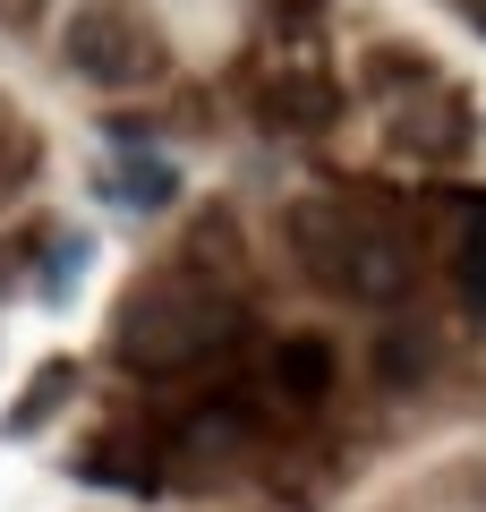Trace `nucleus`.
<instances>
[{"mask_svg": "<svg viewBox=\"0 0 486 512\" xmlns=\"http://www.w3.org/2000/svg\"><path fill=\"white\" fill-rule=\"evenodd\" d=\"M239 333H248L239 299H222L214 282H197V274H154V282H137V291L120 299L111 350H120V367H137V376H180V367L231 350Z\"/></svg>", "mask_w": 486, "mask_h": 512, "instance_id": "nucleus-1", "label": "nucleus"}, {"mask_svg": "<svg viewBox=\"0 0 486 512\" xmlns=\"http://www.w3.org/2000/svg\"><path fill=\"white\" fill-rule=\"evenodd\" d=\"M60 52H69V69L86 77V86H145V77H162V35H154V18L128 9V0L77 9L69 35H60Z\"/></svg>", "mask_w": 486, "mask_h": 512, "instance_id": "nucleus-2", "label": "nucleus"}, {"mask_svg": "<svg viewBox=\"0 0 486 512\" xmlns=\"http://www.w3.org/2000/svg\"><path fill=\"white\" fill-rule=\"evenodd\" d=\"M359 231H367V214H359L350 197H333V188H316V197H299V205L282 214V239L299 248V265H307L316 282H342V256L359 248Z\"/></svg>", "mask_w": 486, "mask_h": 512, "instance_id": "nucleus-3", "label": "nucleus"}, {"mask_svg": "<svg viewBox=\"0 0 486 512\" xmlns=\"http://www.w3.org/2000/svg\"><path fill=\"white\" fill-rule=\"evenodd\" d=\"M333 291L367 299V308H401V299L418 291V256H410V239H401V231H359V248L342 256V282H333Z\"/></svg>", "mask_w": 486, "mask_h": 512, "instance_id": "nucleus-4", "label": "nucleus"}, {"mask_svg": "<svg viewBox=\"0 0 486 512\" xmlns=\"http://www.w3.org/2000/svg\"><path fill=\"white\" fill-rule=\"evenodd\" d=\"M435 222H444V256H452L461 299L486 308V188H444L435 197Z\"/></svg>", "mask_w": 486, "mask_h": 512, "instance_id": "nucleus-5", "label": "nucleus"}, {"mask_svg": "<svg viewBox=\"0 0 486 512\" xmlns=\"http://www.w3.org/2000/svg\"><path fill=\"white\" fill-rule=\"evenodd\" d=\"M265 393L282 410H324V393H333V342H316V333H290V342H273V376Z\"/></svg>", "mask_w": 486, "mask_h": 512, "instance_id": "nucleus-6", "label": "nucleus"}, {"mask_svg": "<svg viewBox=\"0 0 486 512\" xmlns=\"http://www.w3.org/2000/svg\"><path fill=\"white\" fill-rule=\"evenodd\" d=\"M435 359H444V333L418 325V316H401V325H376V350H367V367H376L384 393H410V384L435 376Z\"/></svg>", "mask_w": 486, "mask_h": 512, "instance_id": "nucleus-7", "label": "nucleus"}, {"mask_svg": "<svg viewBox=\"0 0 486 512\" xmlns=\"http://www.w3.org/2000/svg\"><path fill=\"white\" fill-rule=\"evenodd\" d=\"M410 154H469V137H478V120H469V103H452V94H427V103L401 111L393 128Z\"/></svg>", "mask_w": 486, "mask_h": 512, "instance_id": "nucleus-8", "label": "nucleus"}, {"mask_svg": "<svg viewBox=\"0 0 486 512\" xmlns=\"http://www.w3.org/2000/svg\"><path fill=\"white\" fill-rule=\"evenodd\" d=\"M256 111H265L273 128H324L333 120V86H324V77H273V86L256 94Z\"/></svg>", "mask_w": 486, "mask_h": 512, "instance_id": "nucleus-9", "label": "nucleus"}, {"mask_svg": "<svg viewBox=\"0 0 486 512\" xmlns=\"http://www.w3.org/2000/svg\"><path fill=\"white\" fill-rule=\"evenodd\" d=\"M69 384H77V359H52V367H35V384H26V402L9 410V436H35V427L52 419L60 402H69Z\"/></svg>", "mask_w": 486, "mask_h": 512, "instance_id": "nucleus-10", "label": "nucleus"}, {"mask_svg": "<svg viewBox=\"0 0 486 512\" xmlns=\"http://www.w3.org/2000/svg\"><path fill=\"white\" fill-rule=\"evenodd\" d=\"M171 188H180V180H171V163H128L111 197H120V205H145V214H154V205H171Z\"/></svg>", "mask_w": 486, "mask_h": 512, "instance_id": "nucleus-11", "label": "nucleus"}]
</instances>
